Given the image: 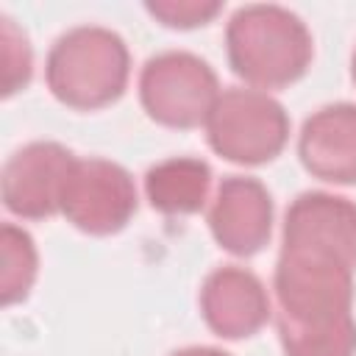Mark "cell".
Instances as JSON below:
<instances>
[{
    "mask_svg": "<svg viewBox=\"0 0 356 356\" xmlns=\"http://www.w3.org/2000/svg\"><path fill=\"white\" fill-rule=\"evenodd\" d=\"M131 78V53L120 33L103 25H78L61 33L44 61L53 97L78 111H95L122 97Z\"/></svg>",
    "mask_w": 356,
    "mask_h": 356,
    "instance_id": "3957f363",
    "label": "cell"
},
{
    "mask_svg": "<svg viewBox=\"0 0 356 356\" xmlns=\"http://www.w3.org/2000/svg\"><path fill=\"white\" fill-rule=\"evenodd\" d=\"M353 275L337 259L281 248L273 289L284 356H356Z\"/></svg>",
    "mask_w": 356,
    "mask_h": 356,
    "instance_id": "6da1fadb",
    "label": "cell"
},
{
    "mask_svg": "<svg viewBox=\"0 0 356 356\" xmlns=\"http://www.w3.org/2000/svg\"><path fill=\"white\" fill-rule=\"evenodd\" d=\"M350 78H353V83H356V50H353V58H350Z\"/></svg>",
    "mask_w": 356,
    "mask_h": 356,
    "instance_id": "e0dca14e",
    "label": "cell"
},
{
    "mask_svg": "<svg viewBox=\"0 0 356 356\" xmlns=\"http://www.w3.org/2000/svg\"><path fill=\"white\" fill-rule=\"evenodd\" d=\"M200 314L220 339H245L267 325L273 306L256 273L225 264L206 275L200 286Z\"/></svg>",
    "mask_w": 356,
    "mask_h": 356,
    "instance_id": "30bf717a",
    "label": "cell"
},
{
    "mask_svg": "<svg viewBox=\"0 0 356 356\" xmlns=\"http://www.w3.org/2000/svg\"><path fill=\"white\" fill-rule=\"evenodd\" d=\"M214 242L234 256H256L273 234V197L259 178L225 175L209 209Z\"/></svg>",
    "mask_w": 356,
    "mask_h": 356,
    "instance_id": "9c48e42d",
    "label": "cell"
},
{
    "mask_svg": "<svg viewBox=\"0 0 356 356\" xmlns=\"http://www.w3.org/2000/svg\"><path fill=\"white\" fill-rule=\"evenodd\" d=\"M136 206L139 197L131 172L108 159H75L58 200L67 222L92 236L122 231Z\"/></svg>",
    "mask_w": 356,
    "mask_h": 356,
    "instance_id": "8992f818",
    "label": "cell"
},
{
    "mask_svg": "<svg viewBox=\"0 0 356 356\" xmlns=\"http://www.w3.org/2000/svg\"><path fill=\"white\" fill-rule=\"evenodd\" d=\"M145 11L167 28L189 31L197 25H209L222 11V3L220 0H156V3H145Z\"/></svg>",
    "mask_w": 356,
    "mask_h": 356,
    "instance_id": "9a60e30c",
    "label": "cell"
},
{
    "mask_svg": "<svg viewBox=\"0 0 356 356\" xmlns=\"http://www.w3.org/2000/svg\"><path fill=\"white\" fill-rule=\"evenodd\" d=\"M170 356H231V353H225L220 348H209V345H192V348H181Z\"/></svg>",
    "mask_w": 356,
    "mask_h": 356,
    "instance_id": "2e32d148",
    "label": "cell"
},
{
    "mask_svg": "<svg viewBox=\"0 0 356 356\" xmlns=\"http://www.w3.org/2000/svg\"><path fill=\"white\" fill-rule=\"evenodd\" d=\"M225 50L234 75L259 89H281L306 75L314 42L295 11L275 3H250L231 14Z\"/></svg>",
    "mask_w": 356,
    "mask_h": 356,
    "instance_id": "7a4b0ae2",
    "label": "cell"
},
{
    "mask_svg": "<svg viewBox=\"0 0 356 356\" xmlns=\"http://www.w3.org/2000/svg\"><path fill=\"white\" fill-rule=\"evenodd\" d=\"M211 189V167L195 156H172L153 164L145 172L147 203L167 214H197L203 211Z\"/></svg>",
    "mask_w": 356,
    "mask_h": 356,
    "instance_id": "7c38bea8",
    "label": "cell"
},
{
    "mask_svg": "<svg viewBox=\"0 0 356 356\" xmlns=\"http://www.w3.org/2000/svg\"><path fill=\"white\" fill-rule=\"evenodd\" d=\"M281 248L337 259L356 270V203L334 192H300L284 214Z\"/></svg>",
    "mask_w": 356,
    "mask_h": 356,
    "instance_id": "52a82bcc",
    "label": "cell"
},
{
    "mask_svg": "<svg viewBox=\"0 0 356 356\" xmlns=\"http://www.w3.org/2000/svg\"><path fill=\"white\" fill-rule=\"evenodd\" d=\"M220 97L217 72L189 50H164L145 61L139 72V100L150 120L189 131L209 120Z\"/></svg>",
    "mask_w": 356,
    "mask_h": 356,
    "instance_id": "5b68a950",
    "label": "cell"
},
{
    "mask_svg": "<svg viewBox=\"0 0 356 356\" xmlns=\"http://www.w3.org/2000/svg\"><path fill=\"white\" fill-rule=\"evenodd\" d=\"M0 245H3V303L11 306L28 298L39 273V253L31 234L14 222H3Z\"/></svg>",
    "mask_w": 356,
    "mask_h": 356,
    "instance_id": "4fadbf2b",
    "label": "cell"
},
{
    "mask_svg": "<svg viewBox=\"0 0 356 356\" xmlns=\"http://www.w3.org/2000/svg\"><path fill=\"white\" fill-rule=\"evenodd\" d=\"M298 156L306 172L325 184H356V106L331 103L306 117Z\"/></svg>",
    "mask_w": 356,
    "mask_h": 356,
    "instance_id": "8fae6325",
    "label": "cell"
},
{
    "mask_svg": "<svg viewBox=\"0 0 356 356\" xmlns=\"http://www.w3.org/2000/svg\"><path fill=\"white\" fill-rule=\"evenodd\" d=\"M75 156L61 142H28L8 156L0 178L3 203L22 220L53 217Z\"/></svg>",
    "mask_w": 356,
    "mask_h": 356,
    "instance_id": "ba28073f",
    "label": "cell"
},
{
    "mask_svg": "<svg viewBox=\"0 0 356 356\" xmlns=\"http://www.w3.org/2000/svg\"><path fill=\"white\" fill-rule=\"evenodd\" d=\"M3 22V97L25 89L33 70V53L25 31L14 25V19L0 17Z\"/></svg>",
    "mask_w": 356,
    "mask_h": 356,
    "instance_id": "5bb4252c",
    "label": "cell"
},
{
    "mask_svg": "<svg viewBox=\"0 0 356 356\" xmlns=\"http://www.w3.org/2000/svg\"><path fill=\"white\" fill-rule=\"evenodd\" d=\"M209 147L242 167H259L281 156L289 139L286 108L261 89L231 86L225 89L209 120H206Z\"/></svg>",
    "mask_w": 356,
    "mask_h": 356,
    "instance_id": "277c9868",
    "label": "cell"
}]
</instances>
